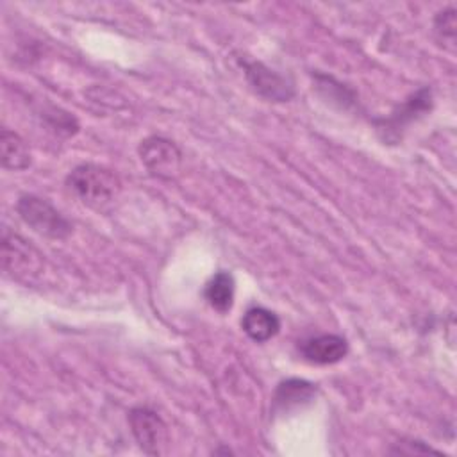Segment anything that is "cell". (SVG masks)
Masks as SVG:
<instances>
[{
    "instance_id": "cell-1",
    "label": "cell",
    "mask_w": 457,
    "mask_h": 457,
    "mask_svg": "<svg viewBox=\"0 0 457 457\" xmlns=\"http://www.w3.org/2000/svg\"><path fill=\"white\" fill-rule=\"evenodd\" d=\"M66 186L95 211L111 209L121 191V182L112 170L91 162L75 166L66 177Z\"/></svg>"
},
{
    "instance_id": "cell-2",
    "label": "cell",
    "mask_w": 457,
    "mask_h": 457,
    "mask_svg": "<svg viewBox=\"0 0 457 457\" xmlns=\"http://www.w3.org/2000/svg\"><path fill=\"white\" fill-rule=\"evenodd\" d=\"M2 266L11 278L29 284L41 275L45 268V259L41 252L30 245V241L16 232H11L9 228H4Z\"/></svg>"
},
{
    "instance_id": "cell-3",
    "label": "cell",
    "mask_w": 457,
    "mask_h": 457,
    "mask_svg": "<svg viewBox=\"0 0 457 457\" xmlns=\"http://www.w3.org/2000/svg\"><path fill=\"white\" fill-rule=\"evenodd\" d=\"M16 211L23 223L48 239H64L73 230V225L41 196L21 195L16 202Z\"/></svg>"
},
{
    "instance_id": "cell-4",
    "label": "cell",
    "mask_w": 457,
    "mask_h": 457,
    "mask_svg": "<svg viewBox=\"0 0 457 457\" xmlns=\"http://www.w3.org/2000/svg\"><path fill=\"white\" fill-rule=\"evenodd\" d=\"M139 159L146 171L161 180H171L179 175L182 154L179 146L162 136H148L139 143Z\"/></svg>"
},
{
    "instance_id": "cell-5",
    "label": "cell",
    "mask_w": 457,
    "mask_h": 457,
    "mask_svg": "<svg viewBox=\"0 0 457 457\" xmlns=\"http://www.w3.org/2000/svg\"><path fill=\"white\" fill-rule=\"evenodd\" d=\"M129 425L137 446L148 455H161L166 452L170 436L162 418L148 407H134L129 412Z\"/></svg>"
},
{
    "instance_id": "cell-6",
    "label": "cell",
    "mask_w": 457,
    "mask_h": 457,
    "mask_svg": "<svg viewBox=\"0 0 457 457\" xmlns=\"http://www.w3.org/2000/svg\"><path fill=\"white\" fill-rule=\"evenodd\" d=\"M241 66L245 70L246 82L259 96L270 102H287L295 96L293 82L278 71L268 68L264 62L241 59Z\"/></svg>"
},
{
    "instance_id": "cell-7",
    "label": "cell",
    "mask_w": 457,
    "mask_h": 457,
    "mask_svg": "<svg viewBox=\"0 0 457 457\" xmlns=\"http://www.w3.org/2000/svg\"><path fill=\"white\" fill-rule=\"evenodd\" d=\"M432 107V91L430 87H420L412 93L391 116L384 120H375L380 132H384V141H396L400 137V129L423 116Z\"/></svg>"
},
{
    "instance_id": "cell-8",
    "label": "cell",
    "mask_w": 457,
    "mask_h": 457,
    "mask_svg": "<svg viewBox=\"0 0 457 457\" xmlns=\"http://www.w3.org/2000/svg\"><path fill=\"white\" fill-rule=\"evenodd\" d=\"M302 357L311 364H336L348 353V343L337 334H320L303 339L298 345Z\"/></svg>"
},
{
    "instance_id": "cell-9",
    "label": "cell",
    "mask_w": 457,
    "mask_h": 457,
    "mask_svg": "<svg viewBox=\"0 0 457 457\" xmlns=\"http://www.w3.org/2000/svg\"><path fill=\"white\" fill-rule=\"evenodd\" d=\"M316 396V386L303 378H286L282 380L273 395V409L278 412H287L307 405Z\"/></svg>"
},
{
    "instance_id": "cell-10",
    "label": "cell",
    "mask_w": 457,
    "mask_h": 457,
    "mask_svg": "<svg viewBox=\"0 0 457 457\" xmlns=\"http://www.w3.org/2000/svg\"><path fill=\"white\" fill-rule=\"evenodd\" d=\"M241 327L252 341L264 343V341H268V339H271L273 336L278 334L280 320L273 311L255 305V307H250L243 314Z\"/></svg>"
},
{
    "instance_id": "cell-11",
    "label": "cell",
    "mask_w": 457,
    "mask_h": 457,
    "mask_svg": "<svg viewBox=\"0 0 457 457\" xmlns=\"http://www.w3.org/2000/svg\"><path fill=\"white\" fill-rule=\"evenodd\" d=\"M0 154H2V166L5 170L20 171L30 166V150L27 141L20 134L9 129H2Z\"/></svg>"
},
{
    "instance_id": "cell-12",
    "label": "cell",
    "mask_w": 457,
    "mask_h": 457,
    "mask_svg": "<svg viewBox=\"0 0 457 457\" xmlns=\"http://www.w3.org/2000/svg\"><path fill=\"white\" fill-rule=\"evenodd\" d=\"M234 291H236V282L232 273L220 270L205 284L204 296L214 311L227 312L234 303Z\"/></svg>"
},
{
    "instance_id": "cell-13",
    "label": "cell",
    "mask_w": 457,
    "mask_h": 457,
    "mask_svg": "<svg viewBox=\"0 0 457 457\" xmlns=\"http://www.w3.org/2000/svg\"><path fill=\"white\" fill-rule=\"evenodd\" d=\"M434 30L441 39L453 41L455 39V9L448 7L434 18Z\"/></svg>"
}]
</instances>
